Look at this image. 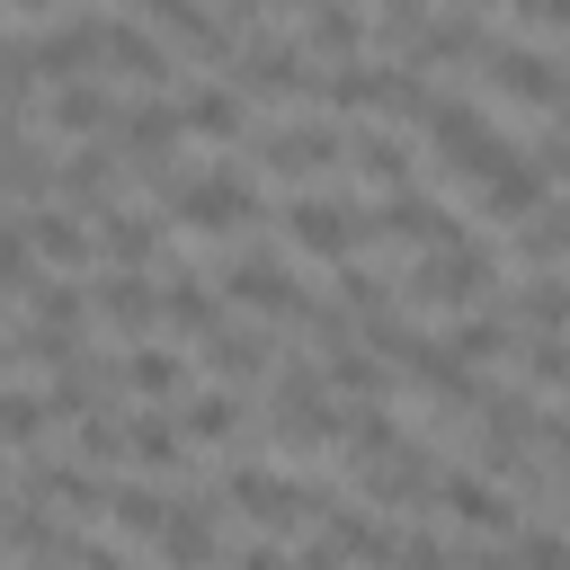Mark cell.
Masks as SVG:
<instances>
[{
	"mask_svg": "<svg viewBox=\"0 0 570 570\" xmlns=\"http://www.w3.org/2000/svg\"><path fill=\"white\" fill-rule=\"evenodd\" d=\"M169 214H178V232H196V240H232L249 214H258V187L240 178V169H205V178H169Z\"/></svg>",
	"mask_w": 570,
	"mask_h": 570,
	"instance_id": "1",
	"label": "cell"
},
{
	"mask_svg": "<svg viewBox=\"0 0 570 570\" xmlns=\"http://www.w3.org/2000/svg\"><path fill=\"white\" fill-rule=\"evenodd\" d=\"M401 303H419V312H472V303H490V258L472 240L419 249V267L401 276Z\"/></svg>",
	"mask_w": 570,
	"mask_h": 570,
	"instance_id": "2",
	"label": "cell"
},
{
	"mask_svg": "<svg viewBox=\"0 0 570 570\" xmlns=\"http://www.w3.org/2000/svg\"><path fill=\"white\" fill-rule=\"evenodd\" d=\"M267 436H276L285 454H321V445H338V410H330V383H321L312 365L276 374V392H267Z\"/></svg>",
	"mask_w": 570,
	"mask_h": 570,
	"instance_id": "3",
	"label": "cell"
},
{
	"mask_svg": "<svg viewBox=\"0 0 570 570\" xmlns=\"http://www.w3.org/2000/svg\"><path fill=\"white\" fill-rule=\"evenodd\" d=\"M481 80H490L499 98L534 107V116H561V107H570V71H561L552 53H534V45H481Z\"/></svg>",
	"mask_w": 570,
	"mask_h": 570,
	"instance_id": "4",
	"label": "cell"
},
{
	"mask_svg": "<svg viewBox=\"0 0 570 570\" xmlns=\"http://www.w3.org/2000/svg\"><path fill=\"white\" fill-rule=\"evenodd\" d=\"M285 240H294L303 258H330V267H338V258H356V249L374 240V214H356L347 196H294V205H285Z\"/></svg>",
	"mask_w": 570,
	"mask_h": 570,
	"instance_id": "5",
	"label": "cell"
},
{
	"mask_svg": "<svg viewBox=\"0 0 570 570\" xmlns=\"http://www.w3.org/2000/svg\"><path fill=\"white\" fill-rule=\"evenodd\" d=\"M223 490H232V508H240V517H258L267 534H294V525H303V517H321V499H330V490H303L294 472H258V463H240Z\"/></svg>",
	"mask_w": 570,
	"mask_h": 570,
	"instance_id": "6",
	"label": "cell"
},
{
	"mask_svg": "<svg viewBox=\"0 0 570 570\" xmlns=\"http://www.w3.org/2000/svg\"><path fill=\"white\" fill-rule=\"evenodd\" d=\"M249 160L276 178H321L347 160V134L338 125H276V134H249Z\"/></svg>",
	"mask_w": 570,
	"mask_h": 570,
	"instance_id": "7",
	"label": "cell"
},
{
	"mask_svg": "<svg viewBox=\"0 0 570 570\" xmlns=\"http://www.w3.org/2000/svg\"><path fill=\"white\" fill-rule=\"evenodd\" d=\"M374 240H401V249H454V240H463V223L445 214V196H419V187H383Z\"/></svg>",
	"mask_w": 570,
	"mask_h": 570,
	"instance_id": "8",
	"label": "cell"
},
{
	"mask_svg": "<svg viewBox=\"0 0 570 570\" xmlns=\"http://www.w3.org/2000/svg\"><path fill=\"white\" fill-rule=\"evenodd\" d=\"M169 45H187V53H205V62H232L240 53V18H214V9H196V0H134Z\"/></svg>",
	"mask_w": 570,
	"mask_h": 570,
	"instance_id": "9",
	"label": "cell"
},
{
	"mask_svg": "<svg viewBox=\"0 0 570 570\" xmlns=\"http://www.w3.org/2000/svg\"><path fill=\"white\" fill-rule=\"evenodd\" d=\"M107 134H116V160H134L151 187H169V142L187 134V116H178V107H134V116H116Z\"/></svg>",
	"mask_w": 570,
	"mask_h": 570,
	"instance_id": "10",
	"label": "cell"
},
{
	"mask_svg": "<svg viewBox=\"0 0 570 570\" xmlns=\"http://www.w3.org/2000/svg\"><path fill=\"white\" fill-rule=\"evenodd\" d=\"M240 62V98H312V71H303V45L285 36H258V45H240L232 53Z\"/></svg>",
	"mask_w": 570,
	"mask_h": 570,
	"instance_id": "11",
	"label": "cell"
},
{
	"mask_svg": "<svg viewBox=\"0 0 570 570\" xmlns=\"http://www.w3.org/2000/svg\"><path fill=\"white\" fill-rule=\"evenodd\" d=\"M36 53V80H89L98 62H107V18H80V27H53L45 45H27Z\"/></svg>",
	"mask_w": 570,
	"mask_h": 570,
	"instance_id": "12",
	"label": "cell"
},
{
	"mask_svg": "<svg viewBox=\"0 0 570 570\" xmlns=\"http://www.w3.org/2000/svg\"><path fill=\"white\" fill-rule=\"evenodd\" d=\"M436 499H445L463 525L499 534V543H508V525H517V499H499V481H490V472H436Z\"/></svg>",
	"mask_w": 570,
	"mask_h": 570,
	"instance_id": "13",
	"label": "cell"
},
{
	"mask_svg": "<svg viewBox=\"0 0 570 570\" xmlns=\"http://www.w3.org/2000/svg\"><path fill=\"white\" fill-rule=\"evenodd\" d=\"M151 543H160L169 561H214V552H223V525H214V499H196V490H178Z\"/></svg>",
	"mask_w": 570,
	"mask_h": 570,
	"instance_id": "14",
	"label": "cell"
},
{
	"mask_svg": "<svg viewBox=\"0 0 570 570\" xmlns=\"http://www.w3.org/2000/svg\"><path fill=\"white\" fill-rule=\"evenodd\" d=\"M232 303H249V312H267V321H303L312 294H303L276 258H240V267H232Z\"/></svg>",
	"mask_w": 570,
	"mask_h": 570,
	"instance_id": "15",
	"label": "cell"
},
{
	"mask_svg": "<svg viewBox=\"0 0 570 570\" xmlns=\"http://www.w3.org/2000/svg\"><path fill=\"white\" fill-rule=\"evenodd\" d=\"M89 312H98L107 330H125V338H142V330L160 321V285H142L134 267H116V276H98V294H89Z\"/></svg>",
	"mask_w": 570,
	"mask_h": 570,
	"instance_id": "16",
	"label": "cell"
},
{
	"mask_svg": "<svg viewBox=\"0 0 570 570\" xmlns=\"http://www.w3.org/2000/svg\"><path fill=\"white\" fill-rule=\"evenodd\" d=\"M481 18L472 9H454V18H419V36H410V62L428 71V62H481Z\"/></svg>",
	"mask_w": 570,
	"mask_h": 570,
	"instance_id": "17",
	"label": "cell"
},
{
	"mask_svg": "<svg viewBox=\"0 0 570 570\" xmlns=\"http://www.w3.org/2000/svg\"><path fill=\"white\" fill-rule=\"evenodd\" d=\"M472 187H481V205H490L499 223H525V214L543 205V187H552V178H543L534 160H517V151H508V160H499L490 178H472Z\"/></svg>",
	"mask_w": 570,
	"mask_h": 570,
	"instance_id": "18",
	"label": "cell"
},
{
	"mask_svg": "<svg viewBox=\"0 0 570 570\" xmlns=\"http://www.w3.org/2000/svg\"><path fill=\"white\" fill-rule=\"evenodd\" d=\"M214 321H223V303L205 294V276H196V267H169V276H160V330H178V338H205Z\"/></svg>",
	"mask_w": 570,
	"mask_h": 570,
	"instance_id": "19",
	"label": "cell"
},
{
	"mask_svg": "<svg viewBox=\"0 0 570 570\" xmlns=\"http://www.w3.org/2000/svg\"><path fill=\"white\" fill-rule=\"evenodd\" d=\"M178 116H187V134H214V142L249 134V98H240V89H214V80H196V89L178 98Z\"/></svg>",
	"mask_w": 570,
	"mask_h": 570,
	"instance_id": "20",
	"label": "cell"
},
{
	"mask_svg": "<svg viewBox=\"0 0 570 570\" xmlns=\"http://www.w3.org/2000/svg\"><path fill=\"white\" fill-rule=\"evenodd\" d=\"M45 125H53V134H107V125H116V107H107V89H98V80H53Z\"/></svg>",
	"mask_w": 570,
	"mask_h": 570,
	"instance_id": "21",
	"label": "cell"
},
{
	"mask_svg": "<svg viewBox=\"0 0 570 570\" xmlns=\"http://www.w3.org/2000/svg\"><path fill=\"white\" fill-rule=\"evenodd\" d=\"M205 356H214V374L240 392V383H258V374H267V356H276V347H267L258 330H223V321H214V330H205Z\"/></svg>",
	"mask_w": 570,
	"mask_h": 570,
	"instance_id": "22",
	"label": "cell"
},
{
	"mask_svg": "<svg viewBox=\"0 0 570 570\" xmlns=\"http://www.w3.org/2000/svg\"><path fill=\"white\" fill-rule=\"evenodd\" d=\"M312 552H401V534L356 517V508H338V499H321V543Z\"/></svg>",
	"mask_w": 570,
	"mask_h": 570,
	"instance_id": "23",
	"label": "cell"
},
{
	"mask_svg": "<svg viewBox=\"0 0 570 570\" xmlns=\"http://www.w3.org/2000/svg\"><path fill=\"white\" fill-rule=\"evenodd\" d=\"M365 45V18L347 9V0H312L303 9V53H330V62H347Z\"/></svg>",
	"mask_w": 570,
	"mask_h": 570,
	"instance_id": "24",
	"label": "cell"
},
{
	"mask_svg": "<svg viewBox=\"0 0 570 570\" xmlns=\"http://www.w3.org/2000/svg\"><path fill=\"white\" fill-rule=\"evenodd\" d=\"M98 249H107L116 267H151V258H160V223L134 214V205H116V214L98 223Z\"/></svg>",
	"mask_w": 570,
	"mask_h": 570,
	"instance_id": "25",
	"label": "cell"
},
{
	"mask_svg": "<svg viewBox=\"0 0 570 570\" xmlns=\"http://www.w3.org/2000/svg\"><path fill=\"white\" fill-rule=\"evenodd\" d=\"M107 71H125V80L151 89V80H169V45H160V36H134V27L107 18Z\"/></svg>",
	"mask_w": 570,
	"mask_h": 570,
	"instance_id": "26",
	"label": "cell"
},
{
	"mask_svg": "<svg viewBox=\"0 0 570 570\" xmlns=\"http://www.w3.org/2000/svg\"><path fill=\"white\" fill-rule=\"evenodd\" d=\"M321 383H330V392H356V401H374V392H383V356H374V347H365V338L347 330V338L330 347V365H321Z\"/></svg>",
	"mask_w": 570,
	"mask_h": 570,
	"instance_id": "27",
	"label": "cell"
},
{
	"mask_svg": "<svg viewBox=\"0 0 570 570\" xmlns=\"http://www.w3.org/2000/svg\"><path fill=\"white\" fill-rule=\"evenodd\" d=\"M508 321H525V330H570V276L534 267V276L517 285V312H508Z\"/></svg>",
	"mask_w": 570,
	"mask_h": 570,
	"instance_id": "28",
	"label": "cell"
},
{
	"mask_svg": "<svg viewBox=\"0 0 570 570\" xmlns=\"http://www.w3.org/2000/svg\"><path fill=\"white\" fill-rule=\"evenodd\" d=\"M116 169H125V160H116V142H107V151H71L53 187H62L71 205H107V196H116Z\"/></svg>",
	"mask_w": 570,
	"mask_h": 570,
	"instance_id": "29",
	"label": "cell"
},
{
	"mask_svg": "<svg viewBox=\"0 0 570 570\" xmlns=\"http://www.w3.org/2000/svg\"><path fill=\"white\" fill-rule=\"evenodd\" d=\"M27 240H36V258H53V267H89V223H71V214H27Z\"/></svg>",
	"mask_w": 570,
	"mask_h": 570,
	"instance_id": "30",
	"label": "cell"
},
{
	"mask_svg": "<svg viewBox=\"0 0 570 570\" xmlns=\"http://www.w3.org/2000/svg\"><path fill=\"white\" fill-rule=\"evenodd\" d=\"M178 436H187V445H232V436H240V392L223 383V392H205V401H187V419H178Z\"/></svg>",
	"mask_w": 570,
	"mask_h": 570,
	"instance_id": "31",
	"label": "cell"
},
{
	"mask_svg": "<svg viewBox=\"0 0 570 570\" xmlns=\"http://www.w3.org/2000/svg\"><path fill=\"white\" fill-rule=\"evenodd\" d=\"M347 169L374 178V187H410V151L392 134H347Z\"/></svg>",
	"mask_w": 570,
	"mask_h": 570,
	"instance_id": "32",
	"label": "cell"
},
{
	"mask_svg": "<svg viewBox=\"0 0 570 570\" xmlns=\"http://www.w3.org/2000/svg\"><path fill=\"white\" fill-rule=\"evenodd\" d=\"M116 383H125V392H142V401H169V392L187 383V365H178L169 347H134V356L116 365Z\"/></svg>",
	"mask_w": 570,
	"mask_h": 570,
	"instance_id": "33",
	"label": "cell"
},
{
	"mask_svg": "<svg viewBox=\"0 0 570 570\" xmlns=\"http://www.w3.org/2000/svg\"><path fill=\"white\" fill-rule=\"evenodd\" d=\"M517 258H534V267L570 258V205H534V214L517 223Z\"/></svg>",
	"mask_w": 570,
	"mask_h": 570,
	"instance_id": "34",
	"label": "cell"
},
{
	"mask_svg": "<svg viewBox=\"0 0 570 570\" xmlns=\"http://www.w3.org/2000/svg\"><path fill=\"white\" fill-rule=\"evenodd\" d=\"M134 463H142V472H178V463H187V436H178L169 419L134 410Z\"/></svg>",
	"mask_w": 570,
	"mask_h": 570,
	"instance_id": "35",
	"label": "cell"
},
{
	"mask_svg": "<svg viewBox=\"0 0 570 570\" xmlns=\"http://www.w3.org/2000/svg\"><path fill=\"white\" fill-rule=\"evenodd\" d=\"M53 428V392H0V445H36Z\"/></svg>",
	"mask_w": 570,
	"mask_h": 570,
	"instance_id": "36",
	"label": "cell"
},
{
	"mask_svg": "<svg viewBox=\"0 0 570 570\" xmlns=\"http://www.w3.org/2000/svg\"><path fill=\"white\" fill-rule=\"evenodd\" d=\"M107 517H116L125 534H160V517H169V499L134 481V490H107Z\"/></svg>",
	"mask_w": 570,
	"mask_h": 570,
	"instance_id": "37",
	"label": "cell"
},
{
	"mask_svg": "<svg viewBox=\"0 0 570 570\" xmlns=\"http://www.w3.org/2000/svg\"><path fill=\"white\" fill-rule=\"evenodd\" d=\"M27 303H36L45 330H80V321H89V294H80V285H27Z\"/></svg>",
	"mask_w": 570,
	"mask_h": 570,
	"instance_id": "38",
	"label": "cell"
},
{
	"mask_svg": "<svg viewBox=\"0 0 570 570\" xmlns=\"http://www.w3.org/2000/svg\"><path fill=\"white\" fill-rule=\"evenodd\" d=\"M525 374L552 392V383H570V330H534V347H525Z\"/></svg>",
	"mask_w": 570,
	"mask_h": 570,
	"instance_id": "39",
	"label": "cell"
},
{
	"mask_svg": "<svg viewBox=\"0 0 570 570\" xmlns=\"http://www.w3.org/2000/svg\"><path fill=\"white\" fill-rule=\"evenodd\" d=\"M27 285H36V240L0 223V294H27Z\"/></svg>",
	"mask_w": 570,
	"mask_h": 570,
	"instance_id": "40",
	"label": "cell"
},
{
	"mask_svg": "<svg viewBox=\"0 0 570 570\" xmlns=\"http://www.w3.org/2000/svg\"><path fill=\"white\" fill-rule=\"evenodd\" d=\"M9 9H27V18H45V9H53V0H9Z\"/></svg>",
	"mask_w": 570,
	"mask_h": 570,
	"instance_id": "41",
	"label": "cell"
},
{
	"mask_svg": "<svg viewBox=\"0 0 570 570\" xmlns=\"http://www.w3.org/2000/svg\"><path fill=\"white\" fill-rule=\"evenodd\" d=\"M258 9H267V0H258ZM276 9H312V0H276Z\"/></svg>",
	"mask_w": 570,
	"mask_h": 570,
	"instance_id": "42",
	"label": "cell"
}]
</instances>
